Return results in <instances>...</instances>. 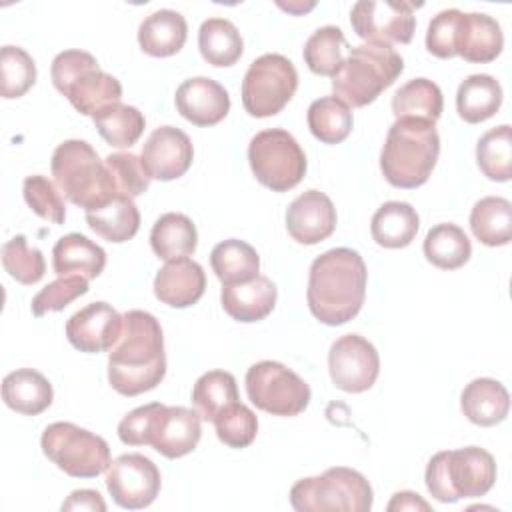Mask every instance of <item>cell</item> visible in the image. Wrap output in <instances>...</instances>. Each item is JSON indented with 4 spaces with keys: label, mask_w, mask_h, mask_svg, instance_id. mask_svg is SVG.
I'll use <instances>...</instances> for the list:
<instances>
[{
    "label": "cell",
    "mask_w": 512,
    "mask_h": 512,
    "mask_svg": "<svg viewBox=\"0 0 512 512\" xmlns=\"http://www.w3.org/2000/svg\"><path fill=\"white\" fill-rule=\"evenodd\" d=\"M166 374L160 322L144 310L124 314V330L108 356V382L122 396L156 388Z\"/></svg>",
    "instance_id": "1"
},
{
    "label": "cell",
    "mask_w": 512,
    "mask_h": 512,
    "mask_svg": "<svg viewBox=\"0 0 512 512\" xmlns=\"http://www.w3.org/2000/svg\"><path fill=\"white\" fill-rule=\"evenodd\" d=\"M368 270L352 248H332L314 258L308 274V308L322 324L340 326L352 320L366 296Z\"/></svg>",
    "instance_id": "2"
},
{
    "label": "cell",
    "mask_w": 512,
    "mask_h": 512,
    "mask_svg": "<svg viewBox=\"0 0 512 512\" xmlns=\"http://www.w3.org/2000/svg\"><path fill=\"white\" fill-rule=\"evenodd\" d=\"M440 136L432 122L418 118H398L386 134L380 170L388 184L396 188L422 186L438 160Z\"/></svg>",
    "instance_id": "3"
},
{
    "label": "cell",
    "mask_w": 512,
    "mask_h": 512,
    "mask_svg": "<svg viewBox=\"0 0 512 512\" xmlns=\"http://www.w3.org/2000/svg\"><path fill=\"white\" fill-rule=\"evenodd\" d=\"M50 170L64 198L84 210H94L120 196L106 162L86 140L58 144Z\"/></svg>",
    "instance_id": "4"
},
{
    "label": "cell",
    "mask_w": 512,
    "mask_h": 512,
    "mask_svg": "<svg viewBox=\"0 0 512 512\" xmlns=\"http://www.w3.org/2000/svg\"><path fill=\"white\" fill-rule=\"evenodd\" d=\"M402 70L404 60L392 46L360 44L350 48L340 70L332 76V90L346 106L362 108L392 86Z\"/></svg>",
    "instance_id": "5"
},
{
    "label": "cell",
    "mask_w": 512,
    "mask_h": 512,
    "mask_svg": "<svg viewBox=\"0 0 512 512\" xmlns=\"http://www.w3.org/2000/svg\"><path fill=\"white\" fill-rule=\"evenodd\" d=\"M426 488L438 502L484 496L496 482V462L478 446L444 450L426 466Z\"/></svg>",
    "instance_id": "6"
},
{
    "label": "cell",
    "mask_w": 512,
    "mask_h": 512,
    "mask_svg": "<svg viewBox=\"0 0 512 512\" xmlns=\"http://www.w3.org/2000/svg\"><path fill=\"white\" fill-rule=\"evenodd\" d=\"M54 88L84 116H94L108 104L122 98L120 82L102 72L96 58L84 50H64L52 60Z\"/></svg>",
    "instance_id": "7"
},
{
    "label": "cell",
    "mask_w": 512,
    "mask_h": 512,
    "mask_svg": "<svg viewBox=\"0 0 512 512\" xmlns=\"http://www.w3.org/2000/svg\"><path fill=\"white\" fill-rule=\"evenodd\" d=\"M370 482L352 468L334 466L320 476L300 478L290 488V504L298 512H368L372 508Z\"/></svg>",
    "instance_id": "8"
},
{
    "label": "cell",
    "mask_w": 512,
    "mask_h": 512,
    "mask_svg": "<svg viewBox=\"0 0 512 512\" xmlns=\"http://www.w3.org/2000/svg\"><path fill=\"white\" fill-rule=\"evenodd\" d=\"M40 446L44 456L72 478H94L110 466L108 442L72 422L46 426Z\"/></svg>",
    "instance_id": "9"
},
{
    "label": "cell",
    "mask_w": 512,
    "mask_h": 512,
    "mask_svg": "<svg viewBox=\"0 0 512 512\" xmlns=\"http://www.w3.org/2000/svg\"><path fill=\"white\" fill-rule=\"evenodd\" d=\"M248 162L256 180L272 192L292 190L306 174L304 150L282 128L258 132L248 144Z\"/></svg>",
    "instance_id": "10"
},
{
    "label": "cell",
    "mask_w": 512,
    "mask_h": 512,
    "mask_svg": "<svg viewBox=\"0 0 512 512\" xmlns=\"http://www.w3.org/2000/svg\"><path fill=\"white\" fill-rule=\"evenodd\" d=\"M298 88V72L282 54H262L242 80V106L254 118L278 114Z\"/></svg>",
    "instance_id": "11"
},
{
    "label": "cell",
    "mask_w": 512,
    "mask_h": 512,
    "mask_svg": "<svg viewBox=\"0 0 512 512\" xmlns=\"http://www.w3.org/2000/svg\"><path fill=\"white\" fill-rule=\"evenodd\" d=\"M250 402L272 416H298L310 402V386L288 366L262 360L246 372Z\"/></svg>",
    "instance_id": "12"
},
{
    "label": "cell",
    "mask_w": 512,
    "mask_h": 512,
    "mask_svg": "<svg viewBox=\"0 0 512 512\" xmlns=\"http://www.w3.org/2000/svg\"><path fill=\"white\" fill-rule=\"evenodd\" d=\"M200 420V414L190 408L150 402L144 430V446H152L166 458L186 456L200 442Z\"/></svg>",
    "instance_id": "13"
},
{
    "label": "cell",
    "mask_w": 512,
    "mask_h": 512,
    "mask_svg": "<svg viewBox=\"0 0 512 512\" xmlns=\"http://www.w3.org/2000/svg\"><path fill=\"white\" fill-rule=\"evenodd\" d=\"M356 36L378 44H408L414 36L416 16L412 2L360 0L350 10Z\"/></svg>",
    "instance_id": "14"
},
{
    "label": "cell",
    "mask_w": 512,
    "mask_h": 512,
    "mask_svg": "<svg viewBox=\"0 0 512 512\" xmlns=\"http://www.w3.org/2000/svg\"><path fill=\"white\" fill-rule=\"evenodd\" d=\"M160 484L156 464L138 452L122 454L106 468V488L112 500L126 510L150 506L160 492Z\"/></svg>",
    "instance_id": "15"
},
{
    "label": "cell",
    "mask_w": 512,
    "mask_h": 512,
    "mask_svg": "<svg viewBox=\"0 0 512 512\" xmlns=\"http://www.w3.org/2000/svg\"><path fill=\"white\" fill-rule=\"evenodd\" d=\"M328 370L336 388L358 394L374 386L380 372V356L364 336L344 334L330 346Z\"/></svg>",
    "instance_id": "16"
},
{
    "label": "cell",
    "mask_w": 512,
    "mask_h": 512,
    "mask_svg": "<svg viewBox=\"0 0 512 512\" xmlns=\"http://www.w3.org/2000/svg\"><path fill=\"white\" fill-rule=\"evenodd\" d=\"M124 330V316H120L106 302H92L74 312L66 322L68 342L88 354L112 350Z\"/></svg>",
    "instance_id": "17"
},
{
    "label": "cell",
    "mask_w": 512,
    "mask_h": 512,
    "mask_svg": "<svg viewBox=\"0 0 512 512\" xmlns=\"http://www.w3.org/2000/svg\"><path fill=\"white\" fill-rule=\"evenodd\" d=\"M194 146L186 132L176 126H160L152 130L142 146L140 160L154 180H176L184 176L192 164Z\"/></svg>",
    "instance_id": "18"
},
{
    "label": "cell",
    "mask_w": 512,
    "mask_h": 512,
    "mask_svg": "<svg viewBox=\"0 0 512 512\" xmlns=\"http://www.w3.org/2000/svg\"><path fill=\"white\" fill-rule=\"evenodd\" d=\"M286 228L298 244H318L336 228V208L320 190H306L286 210Z\"/></svg>",
    "instance_id": "19"
},
{
    "label": "cell",
    "mask_w": 512,
    "mask_h": 512,
    "mask_svg": "<svg viewBox=\"0 0 512 512\" xmlns=\"http://www.w3.org/2000/svg\"><path fill=\"white\" fill-rule=\"evenodd\" d=\"M176 110L194 126H214L226 118L230 96L222 84L212 78L196 76L176 88Z\"/></svg>",
    "instance_id": "20"
},
{
    "label": "cell",
    "mask_w": 512,
    "mask_h": 512,
    "mask_svg": "<svg viewBox=\"0 0 512 512\" xmlns=\"http://www.w3.org/2000/svg\"><path fill=\"white\" fill-rule=\"evenodd\" d=\"M206 290L204 268L188 256L168 260L154 278V294L162 304L188 308L196 304Z\"/></svg>",
    "instance_id": "21"
},
{
    "label": "cell",
    "mask_w": 512,
    "mask_h": 512,
    "mask_svg": "<svg viewBox=\"0 0 512 512\" xmlns=\"http://www.w3.org/2000/svg\"><path fill=\"white\" fill-rule=\"evenodd\" d=\"M278 290L274 282L266 276H256L254 280L222 286L220 302L224 312L238 322H258L264 320L276 306Z\"/></svg>",
    "instance_id": "22"
},
{
    "label": "cell",
    "mask_w": 512,
    "mask_h": 512,
    "mask_svg": "<svg viewBox=\"0 0 512 512\" xmlns=\"http://www.w3.org/2000/svg\"><path fill=\"white\" fill-rule=\"evenodd\" d=\"M504 48V34L500 24L482 12H464L460 20L456 56L466 62L486 64L500 56Z\"/></svg>",
    "instance_id": "23"
},
{
    "label": "cell",
    "mask_w": 512,
    "mask_h": 512,
    "mask_svg": "<svg viewBox=\"0 0 512 512\" xmlns=\"http://www.w3.org/2000/svg\"><path fill=\"white\" fill-rule=\"evenodd\" d=\"M188 36L186 18L170 8H162L146 16L138 28V44L142 52L154 58H166L182 50Z\"/></svg>",
    "instance_id": "24"
},
{
    "label": "cell",
    "mask_w": 512,
    "mask_h": 512,
    "mask_svg": "<svg viewBox=\"0 0 512 512\" xmlns=\"http://www.w3.org/2000/svg\"><path fill=\"white\" fill-rule=\"evenodd\" d=\"M52 398V384L34 368H18L2 380V400L18 414L36 416L52 404Z\"/></svg>",
    "instance_id": "25"
},
{
    "label": "cell",
    "mask_w": 512,
    "mask_h": 512,
    "mask_svg": "<svg viewBox=\"0 0 512 512\" xmlns=\"http://www.w3.org/2000/svg\"><path fill=\"white\" fill-rule=\"evenodd\" d=\"M106 266V252L102 246L86 238L84 234L70 232L62 236L52 248V268L58 276L80 274L84 278H96Z\"/></svg>",
    "instance_id": "26"
},
{
    "label": "cell",
    "mask_w": 512,
    "mask_h": 512,
    "mask_svg": "<svg viewBox=\"0 0 512 512\" xmlns=\"http://www.w3.org/2000/svg\"><path fill=\"white\" fill-rule=\"evenodd\" d=\"M460 408L476 426H496L510 410V396L504 384L494 378H476L462 390Z\"/></svg>",
    "instance_id": "27"
},
{
    "label": "cell",
    "mask_w": 512,
    "mask_h": 512,
    "mask_svg": "<svg viewBox=\"0 0 512 512\" xmlns=\"http://www.w3.org/2000/svg\"><path fill=\"white\" fill-rule=\"evenodd\" d=\"M418 212L400 200L384 202L372 216V240L384 248H406L418 234Z\"/></svg>",
    "instance_id": "28"
},
{
    "label": "cell",
    "mask_w": 512,
    "mask_h": 512,
    "mask_svg": "<svg viewBox=\"0 0 512 512\" xmlns=\"http://www.w3.org/2000/svg\"><path fill=\"white\" fill-rule=\"evenodd\" d=\"M86 222L100 238L120 244L136 236L140 228V212L130 196H116L104 206L86 210Z\"/></svg>",
    "instance_id": "29"
},
{
    "label": "cell",
    "mask_w": 512,
    "mask_h": 512,
    "mask_svg": "<svg viewBox=\"0 0 512 512\" xmlns=\"http://www.w3.org/2000/svg\"><path fill=\"white\" fill-rule=\"evenodd\" d=\"M502 104V86L490 74H472L458 86L456 110L468 124L492 118Z\"/></svg>",
    "instance_id": "30"
},
{
    "label": "cell",
    "mask_w": 512,
    "mask_h": 512,
    "mask_svg": "<svg viewBox=\"0 0 512 512\" xmlns=\"http://www.w3.org/2000/svg\"><path fill=\"white\" fill-rule=\"evenodd\" d=\"M198 232L192 220L180 212L162 214L150 232V246L160 260H176L196 250Z\"/></svg>",
    "instance_id": "31"
},
{
    "label": "cell",
    "mask_w": 512,
    "mask_h": 512,
    "mask_svg": "<svg viewBox=\"0 0 512 512\" xmlns=\"http://www.w3.org/2000/svg\"><path fill=\"white\" fill-rule=\"evenodd\" d=\"M210 266L222 286L240 284L258 276L260 256L248 242L230 238L212 248Z\"/></svg>",
    "instance_id": "32"
},
{
    "label": "cell",
    "mask_w": 512,
    "mask_h": 512,
    "mask_svg": "<svg viewBox=\"0 0 512 512\" xmlns=\"http://www.w3.org/2000/svg\"><path fill=\"white\" fill-rule=\"evenodd\" d=\"M198 48L202 58L216 66H232L244 52V42L238 28L226 18H208L198 30Z\"/></svg>",
    "instance_id": "33"
},
{
    "label": "cell",
    "mask_w": 512,
    "mask_h": 512,
    "mask_svg": "<svg viewBox=\"0 0 512 512\" xmlns=\"http://www.w3.org/2000/svg\"><path fill=\"white\" fill-rule=\"evenodd\" d=\"M444 108L442 90L428 78H414L392 96V112L398 118H418L436 124Z\"/></svg>",
    "instance_id": "34"
},
{
    "label": "cell",
    "mask_w": 512,
    "mask_h": 512,
    "mask_svg": "<svg viewBox=\"0 0 512 512\" xmlns=\"http://www.w3.org/2000/svg\"><path fill=\"white\" fill-rule=\"evenodd\" d=\"M472 234L484 246H504L512 238V204L502 196L480 198L470 212Z\"/></svg>",
    "instance_id": "35"
},
{
    "label": "cell",
    "mask_w": 512,
    "mask_h": 512,
    "mask_svg": "<svg viewBox=\"0 0 512 512\" xmlns=\"http://www.w3.org/2000/svg\"><path fill=\"white\" fill-rule=\"evenodd\" d=\"M470 254L472 244L464 230L456 224H436L424 238V256L436 268L456 270L470 260Z\"/></svg>",
    "instance_id": "36"
},
{
    "label": "cell",
    "mask_w": 512,
    "mask_h": 512,
    "mask_svg": "<svg viewBox=\"0 0 512 512\" xmlns=\"http://www.w3.org/2000/svg\"><path fill=\"white\" fill-rule=\"evenodd\" d=\"M92 120L98 134L114 148L134 146L146 126V118L138 108L120 102L104 106L92 116Z\"/></svg>",
    "instance_id": "37"
},
{
    "label": "cell",
    "mask_w": 512,
    "mask_h": 512,
    "mask_svg": "<svg viewBox=\"0 0 512 512\" xmlns=\"http://www.w3.org/2000/svg\"><path fill=\"white\" fill-rule=\"evenodd\" d=\"M308 128L324 144H340L348 138L354 118L350 106L336 96H322L308 106Z\"/></svg>",
    "instance_id": "38"
},
{
    "label": "cell",
    "mask_w": 512,
    "mask_h": 512,
    "mask_svg": "<svg viewBox=\"0 0 512 512\" xmlns=\"http://www.w3.org/2000/svg\"><path fill=\"white\" fill-rule=\"evenodd\" d=\"M476 162L488 180L508 182L512 178V130L508 124L490 128L480 136Z\"/></svg>",
    "instance_id": "39"
},
{
    "label": "cell",
    "mask_w": 512,
    "mask_h": 512,
    "mask_svg": "<svg viewBox=\"0 0 512 512\" xmlns=\"http://www.w3.org/2000/svg\"><path fill=\"white\" fill-rule=\"evenodd\" d=\"M192 402L200 418L212 422L224 408L238 402L236 378L226 370L202 374L192 388Z\"/></svg>",
    "instance_id": "40"
},
{
    "label": "cell",
    "mask_w": 512,
    "mask_h": 512,
    "mask_svg": "<svg viewBox=\"0 0 512 512\" xmlns=\"http://www.w3.org/2000/svg\"><path fill=\"white\" fill-rule=\"evenodd\" d=\"M344 48V32L338 26H322L306 40L302 56L314 74L334 76L344 62Z\"/></svg>",
    "instance_id": "41"
},
{
    "label": "cell",
    "mask_w": 512,
    "mask_h": 512,
    "mask_svg": "<svg viewBox=\"0 0 512 512\" xmlns=\"http://www.w3.org/2000/svg\"><path fill=\"white\" fill-rule=\"evenodd\" d=\"M36 82V64L20 46H2L0 50V94L2 98H20Z\"/></svg>",
    "instance_id": "42"
},
{
    "label": "cell",
    "mask_w": 512,
    "mask_h": 512,
    "mask_svg": "<svg viewBox=\"0 0 512 512\" xmlns=\"http://www.w3.org/2000/svg\"><path fill=\"white\" fill-rule=\"evenodd\" d=\"M4 270L20 284H36L46 272L44 256L38 248H30L26 236L18 234L2 246Z\"/></svg>",
    "instance_id": "43"
},
{
    "label": "cell",
    "mask_w": 512,
    "mask_h": 512,
    "mask_svg": "<svg viewBox=\"0 0 512 512\" xmlns=\"http://www.w3.org/2000/svg\"><path fill=\"white\" fill-rule=\"evenodd\" d=\"M216 436L230 448H246L254 442L258 432L256 414L242 402H234L224 408L214 420Z\"/></svg>",
    "instance_id": "44"
},
{
    "label": "cell",
    "mask_w": 512,
    "mask_h": 512,
    "mask_svg": "<svg viewBox=\"0 0 512 512\" xmlns=\"http://www.w3.org/2000/svg\"><path fill=\"white\" fill-rule=\"evenodd\" d=\"M22 194L26 204L32 208L36 216L54 224H64L66 220L64 200L56 190L54 182H50L46 176L42 174L26 176L22 184Z\"/></svg>",
    "instance_id": "45"
},
{
    "label": "cell",
    "mask_w": 512,
    "mask_h": 512,
    "mask_svg": "<svg viewBox=\"0 0 512 512\" xmlns=\"http://www.w3.org/2000/svg\"><path fill=\"white\" fill-rule=\"evenodd\" d=\"M88 292V278L80 274L60 276L58 280L44 286L34 298H32V314L36 318L44 316L46 312H60L64 310L72 300L78 296H84Z\"/></svg>",
    "instance_id": "46"
},
{
    "label": "cell",
    "mask_w": 512,
    "mask_h": 512,
    "mask_svg": "<svg viewBox=\"0 0 512 512\" xmlns=\"http://www.w3.org/2000/svg\"><path fill=\"white\" fill-rule=\"evenodd\" d=\"M104 162H106L120 194L136 198L148 190L152 178L136 154L114 152V154H108L104 158Z\"/></svg>",
    "instance_id": "47"
},
{
    "label": "cell",
    "mask_w": 512,
    "mask_h": 512,
    "mask_svg": "<svg viewBox=\"0 0 512 512\" xmlns=\"http://www.w3.org/2000/svg\"><path fill=\"white\" fill-rule=\"evenodd\" d=\"M462 14L458 8H448L438 12L426 32V48L436 58H452L456 56V40L460 30Z\"/></svg>",
    "instance_id": "48"
},
{
    "label": "cell",
    "mask_w": 512,
    "mask_h": 512,
    "mask_svg": "<svg viewBox=\"0 0 512 512\" xmlns=\"http://www.w3.org/2000/svg\"><path fill=\"white\" fill-rule=\"evenodd\" d=\"M62 510H92V512H104L106 510V502L102 500L98 490H74L64 502H62Z\"/></svg>",
    "instance_id": "49"
},
{
    "label": "cell",
    "mask_w": 512,
    "mask_h": 512,
    "mask_svg": "<svg viewBox=\"0 0 512 512\" xmlns=\"http://www.w3.org/2000/svg\"><path fill=\"white\" fill-rule=\"evenodd\" d=\"M388 510H430V504L426 500H422L416 492H396L392 496V500L388 502Z\"/></svg>",
    "instance_id": "50"
},
{
    "label": "cell",
    "mask_w": 512,
    "mask_h": 512,
    "mask_svg": "<svg viewBox=\"0 0 512 512\" xmlns=\"http://www.w3.org/2000/svg\"><path fill=\"white\" fill-rule=\"evenodd\" d=\"M278 6L284 8V10H288V12H292V14H300V12L312 10V8H314V2H310V4H282V2H278Z\"/></svg>",
    "instance_id": "51"
}]
</instances>
